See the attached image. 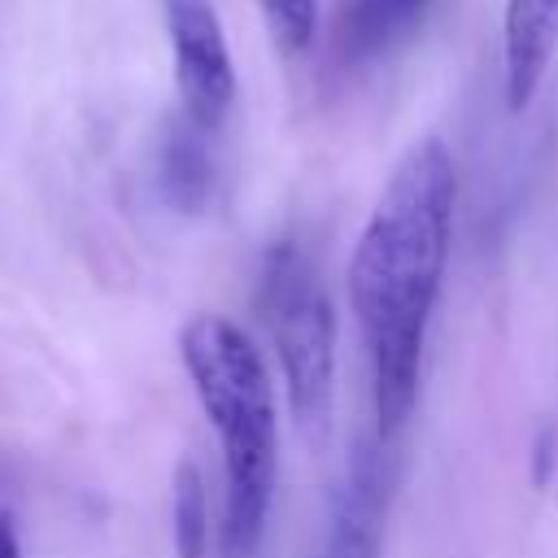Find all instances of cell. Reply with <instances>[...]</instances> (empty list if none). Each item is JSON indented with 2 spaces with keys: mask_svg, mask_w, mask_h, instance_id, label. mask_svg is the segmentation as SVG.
I'll return each mask as SVG.
<instances>
[{
  "mask_svg": "<svg viewBox=\"0 0 558 558\" xmlns=\"http://www.w3.org/2000/svg\"><path fill=\"white\" fill-rule=\"evenodd\" d=\"M458 170L449 148L427 135L392 166L349 262V301L371 357L379 436H397L418 397L427 318L440 296L453 235Z\"/></svg>",
  "mask_w": 558,
  "mask_h": 558,
  "instance_id": "6da1fadb",
  "label": "cell"
},
{
  "mask_svg": "<svg viewBox=\"0 0 558 558\" xmlns=\"http://www.w3.org/2000/svg\"><path fill=\"white\" fill-rule=\"evenodd\" d=\"M179 357L222 445L227 558H253L275 493V388L253 340L222 314H196L179 331Z\"/></svg>",
  "mask_w": 558,
  "mask_h": 558,
  "instance_id": "7a4b0ae2",
  "label": "cell"
},
{
  "mask_svg": "<svg viewBox=\"0 0 558 558\" xmlns=\"http://www.w3.org/2000/svg\"><path fill=\"white\" fill-rule=\"evenodd\" d=\"M262 318L270 327L283 392L296 427L323 436L336 397V314L318 275L292 244H275L262 266Z\"/></svg>",
  "mask_w": 558,
  "mask_h": 558,
  "instance_id": "3957f363",
  "label": "cell"
},
{
  "mask_svg": "<svg viewBox=\"0 0 558 558\" xmlns=\"http://www.w3.org/2000/svg\"><path fill=\"white\" fill-rule=\"evenodd\" d=\"M179 109L201 131H214L235 100V61L222 17L209 0H161Z\"/></svg>",
  "mask_w": 558,
  "mask_h": 558,
  "instance_id": "277c9868",
  "label": "cell"
},
{
  "mask_svg": "<svg viewBox=\"0 0 558 558\" xmlns=\"http://www.w3.org/2000/svg\"><path fill=\"white\" fill-rule=\"evenodd\" d=\"M558 52V0H506L501 13V96L523 113Z\"/></svg>",
  "mask_w": 558,
  "mask_h": 558,
  "instance_id": "5b68a950",
  "label": "cell"
},
{
  "mask_svg": "<svg viewBox=\"0 0 558 558\" xmlns=\"http://www.w3.org/2000/svg\"><path fill=\"white\" fill-rule=\"evenodd\" d=\"M384 532V475L375 449H357L344 488L331 506V527L318 558H379Z\"/></svg>",
  "mask_w": 558,
  "mask_h": 558,
  "instance_id": "8992f818",
  "label": "cell"
},
{
  "mask_svg": "<svg viewBox=\"0 0 558 558\" xmlns=\"http://www.w3.org/2000/svg\"><path fill=\"white\" fill-rule=\"evenodd\" d=\"M432 0H344L336 44L349 65H366L401 48L427 17Z\"/></svg>",
  "mask_w": 558,
  "mask_h": 558,
  "instance_id": "52a82bcc",
  "label": "cell"
},
{
  "mask_svg": "<svg viewBox=\"0 0 558 558\" xmlns=\"http://www.w3.org/2000/svg\"><path fill=\"white\" fill-rule=\"evenodd\" d=\"M205 135L209 131H201L196 122H187L179 113V122L166 126V140H161V153H157V187H161L166 205H174L183 214H196L209 201L214 166H209Z\"/></svg>",
  "mask_w": 558,
  "mask_h": 558,
  "instance_id": "ba28073f",
  "label": "cell"
},
{
  "mask_svg": "<svg viewBox=\"0 0 558 558\" xmlns=\"http://www.w3.org/2000/svg\"><path fill=\"white\" fill-rule=\"evenodd\" d=\"M170 519H174V554L179 558H205L209 549V497H205V480L196 471L192 458H183L174 466V484H170Z\"/></svg>",
  "mask_w": 558,
  "mask_h": 558,
  "instance_id": "9c48e42d",
  "label": "cell"
},
{
  "mask_svg": "<svg viewBox=\"0 0 558 558\" xmlns=\"http://www.w3.org/2000/svg\"><path fill=\"white\" fill-rule=\"evenodd\" d=\"M266 35L279 52L301 57L318 35V0H257Z\"/></svg>",
  "mask_w": 558,
  "mask_h": 558,
  "instance_id": "30bf717a",
  "label": "cell"
},
{
  "mask_svg": "<svg viewBox=\"0 0 558 558\" xmlns=\"http://www.w3.org/2000/svg\"><path fill=\"white\" fill-rule=\"evenodd\" d=\"M554 462H558V432H554V427H541V436H536V466H532V480H536V484H549Z\"/></svg>",
  "mask_w": 558,
  "mask_h": 558,
  "instance_id": "8fae6325",
  "label": "cell"
},
{
  "mask_svg": "<svg viewBox=\"0 0 558 558\" xmlns=\"http://www.w3.org/2000/svg\"><path fill=\"white\" fill-rule=\"evenodd\" d=\"M0 558H22V536L13 510H0Z\"/></svg>",
  "mask_w": 558,
  "mask_h": 558,
  "instance_id": "7c38bea8",
  "label": "cell"
}]
</instances>
